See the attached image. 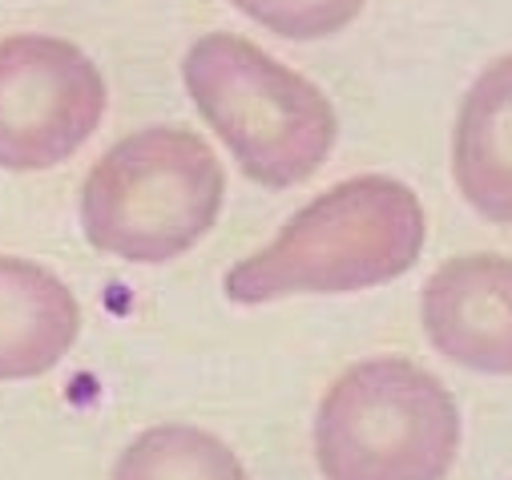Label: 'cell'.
<instances>
[{
    "instance_id": "obj_1",
    "label": "cell",
    "mask_w": 512,
    "mask_h": 480,
    "mask_svg": "<svg viewBox=\"0 0 512 480\" xmlns=\"http://www.w3.org/2000/svg\"><path fill=\"white\" fill-rule=\"evenodd\" d=\"M428 222L412 186L359 174L307 202L275 234L226 271L230 303L259 307L291 295H351L408 275L424 251Z\"/></svg>"
},
{
    "instance_id": "obj_2",
    "label": "cell",
    "mask_w": 512,
    "mask_h": 480,
    "mask_svg": "<svg viewBox=\"0 0 512 480\" xmlns=\"http://www.w3.org/2000/svg\"><path fill=\"white\" fill-rule=\"evenodd\" d=\"M182 81L238 170L267 190L307 182L335 146L339 122L323 89L246 37H198Z\"/></svg>"
},
{
    "instance_id": "obj_3",
    "label": "cell",
    "mask_w": 512,
    "mask_h": 480,
    "mask_svg": "<svg viewBox=\"0 0 512 480\" xmlns=\"http://www.w3.org/2000/svg\"><path fill=\"white\" fill-rule=\"evenodd\" d=\"M226 174L214 150L182 126L121 138L81 186L89 247L121 263L158 267L202 243L218 222Z\"/></svg>"
},
{
    "instance_id": "obj_4",
    "label": "cell",
    "mask_w": 512,
    "mask_h": 480,
    "mask_svg": "<svg viewBox=\"0 0 512 480\" xmlns=\"http://www.w3.org/2000/svg\"><path fill=\"white\" fill-rule=\"evenodd\" d=\"M456 452L452 392L400 355L347 368L315 412V460L327 480H444Z\"/></svg>"
},
{
    "instance_id": "obj_5",
    "label": "cell",
    "mask_w": 512,
    "mask_h": 480,
    "mask_svg": "<svg viewBox=\"0 0 512 480\" xmlns=\"http://www.w3.org/2000/svg\"><path fill=\"white\" fill-rule=\"evenodd\" d=\"M105 117L101 69L61 37L0 41V170H53L69 162Z\"/></svg>"
},
{
    "instance_id": "obj_6",
    "label": "cell",
    "mask_w": 512,
    "mask_h": 480,
    "mask_svg": "<svg viewBox=\"0 0 512 480\" xmlns=\"http://www.w3.org/2000/svg\"><path fill=\"white\" fill-rule=\"evenodd\" d=\"M428 343L480 376H512V259L456 255L424 287Z\"/></svg>"
},
{
    "instance_id": "obj_7",
    "label": "cell",
    "mask_w": 512,
    "mask_h": 480,
    "mask_svg": "<svg viewBox=\"0 0 512 480\" xmlns=\"http://www.w3.org/2000/svg\"><path fill=\"white\" fill-rule=\"evenodd\" d=\"M452 178L480 218L512 226V53L492 61L460 101Z\"/></svg>"
},
{
    "instance_id": "obj_8",
    "label": "cell",
    "mask_w": 512,
    "mask_h": 480,
    "mask_svg": "<svg viewBox=\"0 0 512 480\" xmlns=\"http://www.w3.org/2000/svg\"><path fill=\"white\" fill-rule=\"evenodd\" d=\"M81 335L73 291L29 259L0 255V380L53 372Z\"/></svg>"
},
{
    "instance_id": "obj_9",
    "label": "cell",
    "mask_w": 512,
    "mask_h": 480,
    "mask_svg": "<svg viewBox=\"0 0 512 480\" xmlns=\"http://www.w3.org/2000/svg\"><path fill=\"white\" fill-rule=\"evenodd\" d=\"M109 480H250L242 460L218 436L194 424L146 428L113 464Z\"/></svg>"
},
{
    "instance_id": "obj_10",
    "label": "cell",
    "mask_w": 512,
    "mask_h": 480,
    "mask_svg": "<svg viewBox=\"0 0 512 480\" xmlns=\"http://www.w3.org/2000/svg\"><path fill=\"white\" fill-rule=\"evenodd\" d=\"M230 5L287 41H323L343 33L367 0H230Z\"/></svg>"
}]
</instances>
